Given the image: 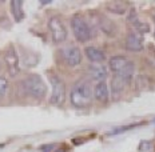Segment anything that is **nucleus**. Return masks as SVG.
Returning <instances> with one entry per match:
<instances>
[{
  "instance_id": "1",
  "label": "nucleus",
  "mask_w": 155,
  "mask_h": 152,
  "mask_svg": "<svg viewBox=\"0 0 155 152\" xmlns=\"http://www.w3.org/2000/svg\"><path fill=\"white\" fill-rule=\"evenodd\" d=\"M94 99V91L91 83L87 79H80L74 84L72 89H71V95H70V100L71 104L75 108H87L90 104L92 103Z\"/></svg>"
},
{
  "instance_id": "2",
  "label": "nucleus",
  "mask_w": 155,
  "mask_h": 152,
  "mask_svg": "<svg viewBox=\"0 0 155 152\" xmlns=\"http://www.w3.org/2000/svg\"><path fill=\"white\" fill-rule=\"evenodd\" d=\"M108 67L115 73V76L120 77L126 84L130 83L134 77V63L126 56H112L108 61Z\"/></svg>"
},
{
  "instance_id": "3",
  "label": "nucleus",
  "mask_w": 155,
  "mask_h": 152,
  "mask_svg": "<svg viewBox=\"0 0 155 152\" xmlns=\"http://www.w3.org/2000/svg\"><path fill=\"white\" fill-rule=\"evenodd\" d=\"M21 88L25 95L34 99H43L47 95V86L44 84L43 79L36 73H32L25 77L21 82Z\"/></svg>"
},
{
  "instance_id": "4",
  "label": "nucleus",
  "mask_w": 155,
  "mask_h": 152,
  "mask_svg": "<svg viewBox=\"0 0 155 152\" xmlns=\"http://www.w3.org/2000/svg\"><path fill=\"white\" fill-rule=\"evenodd\" d=\"M71 28H72L74 36L76 37L78 41H80V43H87L88 40H91L92 30H91V27H90V24L87 23L80 15H75L71 19Z\"/></svg>"
},
{
  "instance_id": "5",
  "label": "nucleus",
  "mask_w": 155,
  "mask_h": 152,
  "mask_svg": "<svg viewBox=\"0 0 155 152\" xmlns=\"http://www.w3.org/2000/svg\"><path fill=\"white\" fill-rule=\"evenodd\" d=\"M48 31L54 44H62L67 39V28L59 16H52L48 20Z\"/></svg>"
},
{
  "instance_id": "6",
  "label": "nucleus",
  "mask_w": 155,
  "mask_h": 152,
  "mask_svg": "<svg viewBox=\"0 0 155 152\" xmlns=\"http://www.w3.org/2000/svg\"><path fill=\"white\" fill-rule=\"evenodd\" d=\"M3 61L11 77H16L20 73V60L14 46H8L3 53Z\"/></svg>"
},
{
  "instance_id": "7",
  "label": "nucleus",
  "mask_w": 155,
  "mask_h": 152,
  "mask_svg": "<svg viewBox=\"0 0 155 152\" xmlns=\"http://www.w3.org/2000/svg\"><path fill=\"white\" fill-rule=\"evenodd\" d=\"M48 79H50L51 84H52V93H51L50 103L54 105H62L64 103V98H66L64 82L58 75H55V73L48 75Z\"/></svg>"
},
{
  "instance_id": "8",
  "label": "nucleus",
  "mask_w": 155,
  "mask_h": 152,
  "mask_svg": "<svg viewBox=\"0 0 155 152\" xmlns=\"http://www.w3.org/2000/svg\"><path fill=\"white\" fill-rule=\"evenodd\" d=\"M62 57L68 67H76L82 61V51L74 44H70L62 50Z\"/></svg>"
},
{
  "instance_id": "9",
  "label": "nucleus",
  "mask_w": 155,
  "mask_h": 152,
  "mask_svg": "<svg viewBox=\"0 0 155 152\" xmlns=\"http://www.w3.org/2000/svg\"><path fill=\"white\" fill-rule=\"evenodd\" d=\"M126 48L131 52H140L143 50V37L138 32H130L126 37Z\"/></svg>"
},
{
  "instance_id": "10",
  "label": "nucleus",
  "mask_w": 155,
  "mask_h": 152,
  "mask_svg": "<svg viewBox=\"0 0 155 152\" xmlns=\"http://www.w3.org/2000/svg\"><path fill=\"white\" fill-rule=\"evenodd\" d=\"M88 75L98 83L104 82L106 77H107V68L102 64H92L88 68Z\"/></svg>"
},
{
  "instance_id": "11",
  "label": "nucleus",
  "mask_w": 155,
  "mask_h": 152,
  "mask_svg": "<svg viewBox=\"0 0 155 152\" xmlns=\"http://www.w3.org/2000/svg\"><path fill=\"white\" fill-rule=\"evenodd\" d=\"M94 98L101 103H106L108 100V86L106 82H101L94 88Z\"/></svg>"
},
{
  "instance_id": "12",
  "label": "nucleus",
  "mask_w": 155,
  "mask_h": 152,
  "mask_svg": "<svg viewBox=\"0 0 155 152\" xmlns=\"http://www.w3.org/2000/svg\"><path fill=\"white\" fill-rule=\"evenodd\" d=\"M84 53H86V56L88 57V60L92 61V63H102V61L106 59L104 52L96 47H87L84 50Z\"/></svg>"
},
{
  "instance_id": "13",
  "label": "nucleus",
  "mask_w": 155,
  "mask_h": 152,
  "mask_svg": "<svg viewBox=\"0 0 155 152\" xmlns=\"http://www.w3.org/2000/svg\"><path fill=\"white\" fill-rule=\"evenodd\" d=\"M124 86H126V83L120 79V77H118V76L112 77V80H111V95H112V98L114 99L119 98V96L122 95V92H123Z\"/></svg>"
},
{
  "instance_id": "14",
  "label": "nucleus",
  "mask_w": 155,
  "mask_h": 152,
  "mask_svg": "<svg viewBox=\"0 0 155 152\" xmlns=\"http://www.w3.org/2000/svg\"><path fill=\"white\" fill-rule=\"evenodd\" d=\"M106 8L108 9L112 14H118V15H123L127 11V4L126 3H120V2H111L106 4Z\"/></svg>"
},
{
  "instance_id": "15",
  "label": "nucleus",
  "mask_w": 155,
  "mask_h": 152,
  "mask_svg": "<svg viewBox=\"0 0 155 152\" xmlns=\"http://www.w3.org/2000/svg\"><path fill=\"white\" fill-rule=\"evenodd\" d=\"M11 9H12V15H14L16 21H20L23 19V2L19 0H14L11 2Z\"/></svg>"
},
{
  "instance_id": "16",
  "label": "nucleus",
  "mask_w": 155,
  "mask_h": 152,
  "mask_svg": "<svg viewBox=\"0 0 155 152\" xmlns=\"http://www.w3.org/2000/svg\"><path fill=\"white\" fill-rule=\"evenodd\" d=\"M99 25H101V30L104 32V34L110 35V36H114L115 35V25L112 24L111 20H108V19H102V21H99Z\"/></svg>"
},
{
  "instance_id": "17",
  "label": "nucleus",
  "mask_w": 155,
  "mask_h": 152,
  "mask_svg": "<svg viewBox=\"0 0 155 152\" xmlns=\"http://www.w3.org/2000/svg\"><path fill=\"white\" fill-rule=\"evenodd\" d=\"M132 25H134V28L137 30L138 34H146V32L150 31V25L147 23H144V21L135 20L134 23H132Z\"/></svg>"
},
{
  "instance_id": "18",
  "label": "nucleus",
  "mask_w": 155,
  "mask_h": 152,
  "mask_svg": "<svg viewBox=\"0 0 155 152\" xmlns=\"http://www.w3.org/2000/svg\"><path fill=\"white\" fill-rule=\"evenodd\" d=\"M8 88H9L8 80L5 79V77L0 76V100H3L5 98V95H7V92H8Z\"/></svg>"
},
{
  "instance_id": "19",
  "label": "nucleus",
  "mask_w": 155,
  "mask_h": 152,
  "mask_svg": "<svg viewBox=\"0 0 155 152\" xmlns=\"http://www.w3.org/2000/svg\"><path fill=\"white\" fill-rule=\"evenodd\" d=\"M148 55H150L151 61H153V64L155 66V46H150V47H148Z\"/></svg>"
},
{
  "instance_id": "20",
  "label": "nucleus",
  "mask_w": 155,
  "mask_h": 152,
  "mask_svg": "<svg viewBox=\"0 0 155 152\" xmlns=\"http://www.w3.org/2000/svg\"><path fill=\"white\" fill-rule=\"evenodd\" d=\"M55 147V145H52V144H48V145H43V147L40 148L41 150V152H51L52 151V148Z\"/></svg>"
},
{
  "instance_id": "21",
  "label": "nucleus",
  "mask_w": 155,
  "mask_h": 152,
  "mask_svg": "<svg viewBox=\"0 0 155 152\" xmlns=\"http://www.w3.org/2000/svg\"><path fill=\"white\" fill-rule=\"evenodd\" d=\"M56 152H64V150H58Z\"/></svg>"
},
{
  "instance_id": "22",
  "label": "nucleus",
  "mask_w": 155,
  "mask_h": 152,
  "mask_svg": "<svg viewBox=\"0 0 155 152\" xmlns=\"http://www.w3.org/2000/svg\"><path fill=\"white\" fill-rule=\"evenodd\" d=\"M154 36H155V32H154Z\"/></svg>"
}]
</instances>
